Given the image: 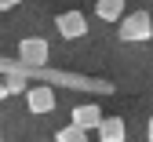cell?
I'll use <instances>...</instances> for the list:
<instances>
[{"instance_id": "obj_1", "label": "cell", "mask_w": 153, "mask_h": 142, "mask_svg": "<svg viewBox=\"0 0 153 142\" xmlns=\"http://www.w3.org/2000/svg\"><path fill=\"white\" fill-rule=\"evenodd\" d=\"M117 36L124 40V44H142V40H149L153 36V18H149V11H131L128 18H120Z\"/></svg>"}, {"instance_id": "obj_2", "label": "cell", "mask_w": 153, "mask_h": 142, "mask_svg": "<svg viewBox=\"0 0 153 142\" xmlns=\"http://www.w3.org/2000/svg\"><path fill=\"white\" fill-rule=\"evenodd\" d=\"M55 29H59V36H66V40H80L88 33V18L80 11H62V15H55Z\"/></svg>"}, {"instance_id": "obj_3", "label": "cell", "mask_w": 153, "mask_h": 142, "mask_svg": "<svg viewBox=\"0 0 153 142\" xmlns=\"http://www.w3.org/2000/svg\"><path fill=\"white\" fill-rule=\"evenodd\" d=\"M26 106H29V113H36V117L51 113V109H55V91H51L48 84H29V91H26Z\"/></svg>"}, {"instance_id": "obj_4", "label": "cell", "mask_w": 153, "mask_h": 142, "mask_svg": "<svg viewBox=\"0 0 153 142\" xmlns=\"http://www.w3.org/2000/svg\"><path fill=\"white\" fill-rule=\"evenodd\" d=\"M69 124H73V128H80V131L88 135L91 128H99V124H102V109H99V106H91V102H84V106H76V109L69 113Z\"/></svg>"}, {"instance_id": "obj_5", "label": "cell", "mask_w": 153, "mask_h": 142, "mask_svg": "<svg viewBox=\"0 0 153 142\" xmlns=\"http://www.w3.org/2000/svg\"><path fill=\"white\" fill-rule=\"evenodd\" d=\"M95 131H99V142H128V124L120 117H102Z\"/></svg>"}, {"instance_id": "obj_6", "label": "cell", "mask_w": 153, "mask_h": 142, "mask_svg": "<svg viewBox=\"0 0 153 142\" xmlns=\"http://www.w3.org/2000/svg\"><path fill=\"white\" fill-rule=\"evenodd\" d=\"M18 55H22L26 62H44V58H48V40H44V36H26V40H18Z\"/></svg>"}, {"instance_id": "obj_7", "label": "cell", "mask_w": 153, "mask_h": 142, "mask_svg": "<svg viewBox=\"0 0 153 142\" xmlns=\"http://www.w3.org/2000/svg\"><path fill=\"white\" fill-rule=\"evenodd\" d=\"M95 15L102 22H120L124 18V0H95Z\"/></svg>"}, {"instance_id": "obj_8", "label": "cell", "mask_w": 153, "mask_h": 142, "mask_svg": "<svg viewBox=\"0 0 153 142\" xmlns=\"http://www.w3.org/2000/svg\"><path fill=\"white\" fill-rule=\"evenodd\" d=\"M55 142H88V138H84L80 128H73V124H69V128H59V131H55Z\"/></svg>"}, {"instance_id": "obj_9", "label": "cell", "mask_w": 153, "mask_h": 142, "mask_svg": "<svg viewBox=\"0 0 153 142\" xmlns=\"http://www.w3.org/2000/svg\"><path fill=\"white\" fill-rule=\"evenodd\" d=\"M4 88H7V95H26V91H29V84H26V77H18V73L4 80Z\"/></svg>"}, {"instance_id": "obj_10", "label": "cell", "mask_w": 153, "mask_h": 142, "mask_svg": "<svg viewBox=\"0 0 153 142\" xmlns=\"http://www.w3.org/2000/svg\"><path fill=\"white\" fill-rule=\"evenodd\" d=\"M22 0H0V11H11V7H18Z\"/></svg>"}, {"instance_id": "obj_11", "label": "cell", "mask_w": 153, "mask_h": 142, "mask_svg": "<svg viewBox=\"0 0 153 142\" xmlns=\"http://www.w3.org/2000/svg\"><path fill=\"white\" fill-rule=\"evenodd\" d=\"M146 138L153 142V117H149V124H146Z\"/></svg>"}, {"instance_id": "obj_12", "label": "cell", "mask_w": 153, "mask_h": 142, "mask_svg": "<svg viewBox=\"0 0 153 142\" xmlns=\"http://www.w3.org/2000/svg\"><path fill=\"white\" fill-rule=\"evenodd\" d=\"M4 98H7V88H4V80H0V102H4Z\"/></svg>"}, {"instance_id": "obj_13", "label": "cell", "mask_w": 153, "mask_h": 142, "mask_svg": "<svg viewBox=\"0 0 153 142\" xmlns=\"http://www.w3.org/2000/svg\"><path fill=\"white\" fill-rule=\"evenodd\" d=\"M0 142H4V131H0Z\"/></svg>"}]
</instances>
